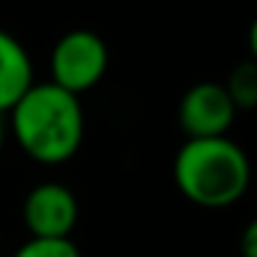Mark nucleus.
<instances>
[{
    "mask_svg": "<svg viewBox=\"0 0 257 257\" xmlns=\"http://www.w3.org/2000/svg\"><path fill=\"white\" fill-rule=\"evenodd\" d=\"M3 144H6V122H3V113H0V152H3Z\"/></svg>",
    "mask_w": 257,
    "mask_h": 257,
    "instance_id": "obj_10",
    "label": "nucleus"
},
{
    "mask_svg": "<svg viewBox=\"0 0 257 257\" xmlns=\"http://www.w3.org/2000/svg\"><path fill=\"white\" fill-rule=\"evenodd\" d=\"M235 105L221 83H196L183 94L177 108L180 127L188 139H218L227 136L235 122Z\"/></svg>",
    "mask_w": 257,
    "mask_h": 257,
    "instance_id": "obj_4",
    "label": "nucleus"
},
{
    "mask_svg": "<svg viewBox=\"0 0 257 257\" xmlns=\"http://www.w3.org/2000/svg\"><path fill=\"white\" fill-rule=\"evenodd\" d=\"M174 183L191 205L221 210L249 191L251 163L227 136L188 139L174 158Z\"/></svg>",
    "mask_w": 257,
    "mask_h": 257,
    "instance_id": "obj_2",
    "label": "nucleus"
},
{
    "mask_svg": "<svg viewBox=\"0 0 257 257\" xmlns=\"http://www.w3.org/2000/svg\"><path fill=\"white\" fill-rule=\"evenodd\" d=\"M14 257H83L72 238H28Z\"/></svg>",
    "mask_w": 257,
    "mask_h": 257,
    "instance_id": "obj_8",
    "label": "nucleus"
},
{
    "mask_svg": "<svg viewBox=\"0 0 257 257\" xmlns=\"http://www.w3.org/2000/svg\"><path fill=\"white\" fill-rule=\"evenodd\" d=\"M229 94L235 111H251L257 105V64L243 61L229 72L227 83H221Z\"/></svg>",
    "mask_w": 257,
    "mask_h": 257,
    "instance_id": "obj_7",
    "label": "nucleus"
},
{
    "mask_svg": "<svg viewBox=\"0 0 257 257\" xmlns=\"http://www.w3.org/2000/svg\"><path fill=\"white\" fill-rule=\"evenodd\" d=\"M80 207L75 194L61 183H42L23 202V221L31 238H69Z\"/></svg>",
    "mask_w": 257,
    "mask_h": 257,
    "instance_id": "obj_5",
    "label": "nucleus"
},
{
    "mask_svg": "<svg viewBox=\"0 0 257 257\" xmlns=\"http://www.w3.org/2000/svg\"><path fill=\"white\" fill-rule=\"evenodd\" d=\"M243 257H257V224L254 221L243 232Z\"/></svg>",
    "mask_w": 257,
    "mask_h": 257,
    "instance_id": "obj_9",
    "label": "nucleus"
},
{
    "mask_svg": "<svg viewBox=\"0 0 257 257\" xmlns=\"http://www.w3.org/2000/svg\"><path fill=\"white\" fill-rule=\"evenodd\" d=\"M34 64L17 36L0 28V113H9L34 86Z\"/></svg>",
    "mask_w": 257,
    "mask_h": 257,
    "instance_id": "obj_6",
    "label": "nucleus"
},
{
    "mask_svg": "<svg viewBox=\"0 0 257 257\" xmlns=\"http://www.w3.org/2000/svg\"><path fill=\"white\" fill-rule=\"evenodd\" d=\"M12 127L20 150L36 163L61 166L83 144L86 116L80 97L56 83H34L12 108Z\"/></svg>",
    "mask_w": 257,
    "mask_h": 257,
    "instance_id": "obj_1",
    "label": "nucleus"
},
{
    "mask_svg": "<svg viewBox=\"0 0 257 257\" xmlns=\"http://www.w3.org/2000/svg\"><path fill=\"white\" fill-rule=\"evenodd\" d=\"M108 72V45L94 31H69L53 45L50 53V83L80 97L94 89Z\"/></svg>",
    "mask_w": 257,
    "mask_h": 257,
    "instance_id": "obj_3",
    "label": "nucleus"
}]
</instances>
